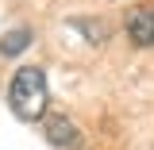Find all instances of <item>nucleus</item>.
<instances>
[{
	"instance_id": "2",
	"label": "nucleus",
	"mask_w": 154,
	"mask_h": 150,
	"mask_svg": "<svg viewBox=\"0 0 154 150\" xmlns=\"http://www.w3.org/2000/svg\"><path fill=\"white\" fill-rule=\"evenodd\" d=\"M42 135H46V142L58 150H81V131H77V123L69 115L62 112H50L42 115Z\"/></svg>"
},
{
	"instance_id": "1",
	"label": "nucleus",
	"mask_w": 154,
	"mask_h": 150,
	"mask_svg": "<svg viewBox=\"0 0 154 150\" xmlns=\"http://www.w3.org/2000/svg\"><path fill=\"white\" fill-rule=\"evenodd\" d=\"M46 73L38 69V66H19L12 81H8V104H12V112L16 119L23 123H38L42 115H46Z\"/></svg>"
},
{
	"instance_id": "3",
	"label": "nucleus",
	"mask_w": 154,
	"mask_h": 150,
	"mask_svg": "<svg viewBox=\"0 0 154 150\" xmlns=\"http://www.w3.org/2000/svg\"><path fill=\"white\" fill-rule=\"evenodd\" d=\"M123 31L139 50L154 46V4H135L131 12L123 16Z\"/></svg>"
},
{
	"instance_id": "4",
	"label": "nucleus",
	"mask_w": 154,
	"mask_h": 150,
	"mask_svg": "<svg viewBox=\"0 0 154 150\" xmlns=\"http://www.w3.org/2000/svg\"><path fill=\"white\" fill-rule=\"evenodd\" d=\"M31 27H16V31H8V35L0 38V54L4 58H16V54H23L27 46H31Z\"/></svg>"
}]
</instances>
